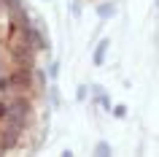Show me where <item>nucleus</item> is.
Listing matches in <instances>:
<instances>
[{
	"instance_id": "obj_1",
	"label": "nucleus",
	"mask_w": 159,
	"mask_h": 157,
	"mask_svg": "<svg viewBox=\"0 0 159 157\" xmlns=\"http://www.w3.org/2000/svg\"><path fill=\"white\" fill-rule=\"evenodd\" d=\"M0 95L33 98V33L16 0H0Z\"/></svg>"
}]
</instances>
